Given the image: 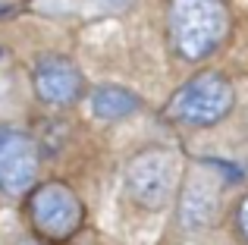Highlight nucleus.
<instances>
[{"label":"nucleus","instance_id":"obj_2","mask_svg":"<svg viewBox=\"0 0 248 245\" xmlns=\"http://www.w3.org/2000/svg\"><path fill=\"white\" fill-rule=\"evenodd\" d=\"M232 101H236L232 85L220 73H198L170 98L167 117L182 126L204 129L223 120L232 110Z\"/></svg>","mask_w":248,"mask_h":245},{"label":"nucleus","instance_id":"obj_1","mask_svg":"<svg viewBox=\"0 0 248 245\" xmlns=\"http://www.w3.org/2000/svg\"><path fill=\"white\" fill-rule=\"evenodd\" d=\"M167 25L186 60H204L230 35V10L223 0H170Z\"/></svg>","mask_w":248,"mask_h":245},{"label":"nucleus","instance_id":"obj_7","mask_svg":"<svg viewBox=\"0 0 248 245\" xmlns=\"http://www.w3.org/2000/svg\"><path fill=\"white\" fill-rule=\"evenodd\" d=\"M135 110H139V98L132 92H126V88L104 85L91 94V113L97 120H123Z\"/></svg>","mask_w":248,"mask_h":245},{"label":"nucleus","instance_id":"obj_5","mask_svg":"<svg viewBox=\"0 0 248 245\" xmlns=\"http://www.w3.org/2000/svg\"><path fill=\"white\" fill-rule=\"evenodd\" d=\"M38 145L22 129H0V189L6 195H25L38 179Z\"/></svg>","mask_w":248,"mask_h":245},{"label":"nucleus","instance_id":"obj_3","mask_svg":"<svg viewBox=\"0 0 248 245\" xmlns=\"http://www.w3.org/2000/svg\"><path fill=\"white\" fill-rule=\"evenodd\" d=\"M179 185V157L167 148H148L126 167V192L139 208L160 211L173 201Z\"/></svg>","mask_w":248,"mask_h":245},{"label":"nucleus","instance_id":"obj_4","mask_svg":"<svg viewBox=\"0 0 248 245\" xmlns=\"http://www.w3.org/2000/svg\"><path fill=\"white\" fill-rule=\"evenodd\" d=\"M29 220L47 242H66L79 233L85 208L66 183H44L29 195Z\"/></svg>","mask_w":248,"mask_h":245},{"label":"nucleus","instance_id":"obj_8","mask_svg":"<svg viewBox=\"0 0 248 245\" xmlns=\"http://www.w3.org/2000/svg\"><path fill=\"white\" fill-rule=\"evenodd\" d=\"M236 223H239V233H242V239L248 242V195L239 201V208H236Z\"/></svg>","mask_w":248,"mask_h":245},{"label":"nucleus","instance_id":"obj_6","mask_svg":"<svg viewBox=\"0 0 248 245\" xmlns=\"http://www.w3.org/2000/svg\"><path fill=\"white\" fill-rule=\"evenodd\" d=\"M35 92L44 104L63 107V104H73L85 92V79L69 57L47 54L35 63Z\"/></svg>","mask_w":248,"mask_h":245}]
</instances>
